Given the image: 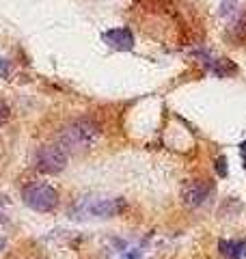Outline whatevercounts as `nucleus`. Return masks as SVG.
I'll list each match as a JSON object with an SVG mask.
<instances>
[{
  "label": "nucleus",
  "mask_w": 246,
  "mask_h": 259,
  "mask_svg": "<svg viewBox=\"0 0 246 259\" xmlns=\"http://www.w3.org/2000/svg\"><path fill=\"white\" fill-rule=\"evenodd\" d=\"M100 136H102V125L93 117H78L61 130L59 145L67 153L87 151L100 141Z\"/></svg>",
  "instance_id": "1"
},
{
  "label": "nucleus",
  "mask_w": 246,
  "mask_h": 259,
  "mask_svg": "<svg viewBox=\"0 0 246 259\" xmlns=\"http://www.w3.org/2000/svg\"><path fill=\"white\" fill-rule=\"evenodd\" d=\"M22 201H24V205L32 209V212L50 214L59 207L61 194L48 182H28L22 188Z\"/></svg>",
  "instance_id": "2"
},
{
  "label": "nucleus",
  "mask_w": 246,
  "mask_h": 259,
  "mask_svg": "<svg viewBox=\"0 0 246 259\" xmlns=\"http://www.w3.org/2000/svg\"><path fill=\"white\" fill-rule=\"evenodd\" d=\"M214 182L212 180H205V177H196V180H186L184 186H182V203L190 209H201L205 205L212 203L214 199Z\"/></svg>",
  "instance_id": "3"
},
{
  "label": "nucleus",
  "mask_w": 246,
  "mask_h": 259,
  "mask_svg": "<svg viewBox=\"0 0 246 259\" xmlns=\"http://www.w3.org/2000/svg\"><path fill=\"white\" fill-rule=\"evenodd\" d=\"M67 160H69V153L65 151L59 143H52V145L39 147L37 156H35V166H37V171L46 173V175H59L65 171Z\"/></svg>",
  "instance_id": "4"
},
{
  "label": "nucleus",
  "mask_w": 246,
  "mask_h": 259,
  "mask_svg": "<svg viewBox=\"0 0 246 259\" xmlns=\"http://www.w3.org/2000/svg\"><path fill=\"white\" fill-rule=\"evenodd\" d=\"M194 56L205 65V69L212 71V74L218 78H231L235 74H240V67H237L231 59H227V56H212L205 50L194 52Z\"/></svg>",
  "instance_id": "5"
},
{
  "label": "nucleus",
  "mask_w": 246,
  "mask_h": 259,
  "mask_svg": "<svg viewBox=\"0 0 246 259\" xmlns=\"http://www.w3.org/2000/svg\"><path fill=\"white\" fill-rule=\"evenodd\" d=\"M102 41L110 48V50H117V52H130L134 50V32L132 28L128 26H117V28H108L102 32Z\"/></svg>",
  "instance_id": "6"
},
{
  "label": "nucleus",
  "mask_w": 246,
  "mask_h": 259,
  "mask_svg": "<svg viewBox=\"0 0 246 259\" xmlns=\"http://www.w3.org/2000/svg\"><path fill=\"white\" fill-rule=\"evenodd\" d=\"M126 209H128V201L121 199V197L97 199L95 203L89 205V214L97 216V218H114V216H121Z\"/></svg>",
  "instance_id": "7"
},
{
  "label": "nucleus",
  "mask_w": 246,
  "mask_h": 259,
  "mask_svg": "<svg viewBox=\"0 0 246 259\" xmlns=\"http://www.w3.org/2000/svg\"><path fill=\"white\" fill-rule=\"evenodd\" d=\"M225 41L229 46H244L246 44V11L229 22V26L225 28Z\"/></svg>",
  "instance_id": "8"
},
{
  "label": "nucleus",
  "mask_w": 246,
  "mask_h": 259,
  "mask_svg": "<svg viewBox=\"0 0 246 259\" xmlns=\"http://www.w3.org/2000/svg\"><path fill=\"white\" fill-rule=\"evenodd\" d=\"M218 253L225 259H246V240L244 238H220Z\"/></svg>",
  "instance_id": "9"
},
{
  "label": "nucleus",
  "mask_w": 246,
  "mask_h": 259,
  "mask_svg": "<svg viewBox=\"0 0 246 259\" xmlns=\"http://www.w3.org/2000/svg\"><path fill=\"white\" fill-rule=\"evenodd\" d=\"M214 171H216V175L220 177V180H225V177L229 175V160H227L225 153H220V156L214 158Z\"/></svg>",
  "instance_id": "10"
},
{
  "label": "nucleus",
  "mask_w": 246,
  "mask_h": 259,
  "mask_svg": "<svg viewBox=\"0 0 246 259\" xmlns=\"http://www.w3.org/2000/svg\"><path fill=\"white\" fill-rule=\"evenodd\" d=\"M237 3H240V0H220L218 15L220 18H229V15H233L235 9H237Z\"/></svg>",
  "instance_id": "11"
},
{
  "label": "nucleus",
  "mask_w": 246,
  "mask_h": 259,
  "mask_svg": "<svg viewBox=\"0 0 246 259\" xmlns=\"http://www.w3.org/2000/svg\"><path fill=\"white\" fill-rule=\"evenodd\" d=\"M9 119H11V108H9V104L0 100V127H3Z\"/></svg>",
  "instance_id": "12"
},
{
  "label": "nucleus",
  "mask_w": 246,
  "mask_h": 259,
  "mask_svg": "<svg viewBox=\"0 0 246 259\" xmlns=\"http://www.w3.org/2000/svg\"><path fill=\"white\" fill-rule=\"evenodd\" d=\"M11 61H7V59H0V78H9L11 74Z\"/></svg>",
  "instance_id": "13"
},
{
  "label": "nucleus",
  "mask_w": 246,
  "mask_h": 259,
  "mask_svg": "<svg viewBox=\"0 0 246 259\" xmlns=\"http://www.w3.org/2000/svg\"><path fill=\"white\" fill-rule=\"evenodd\" d=\"M119 259H143V253L138 248H132V250H128V253H123Z\"/></svg>",
  "instance_id": "14"
},
{
  "label": "nucleus",
  "mask_w": 246,
  "mask_h": 259,
  "mask_svg": "<svg viewBox=\"0 0 246 259\" xmlns=\"http://www.w3.org/2000/svg\"><path fill=\"white\" fill-rule=\"evenodd\" d=\"M237 151H240V156H242V164L246 168V141H242L240 145H237Z\"/></svg>",
  "instance_id": "15"
},
{
  "label": "nucleus",
  "mask_w": 246,
  "mask_h": 259,
  "mask_svg": "<svg viewBox=\"0 0 246 259\" xmlns=\"http://www.w3.org/2000/svg\"><path fill=\"white\" fill-rule=\"evenodd\" d=\"M5 244H7V242H5V240H0V250H3V248H5Z\"/></svg>",
  "instance_id": "16"
}]
</instances>
